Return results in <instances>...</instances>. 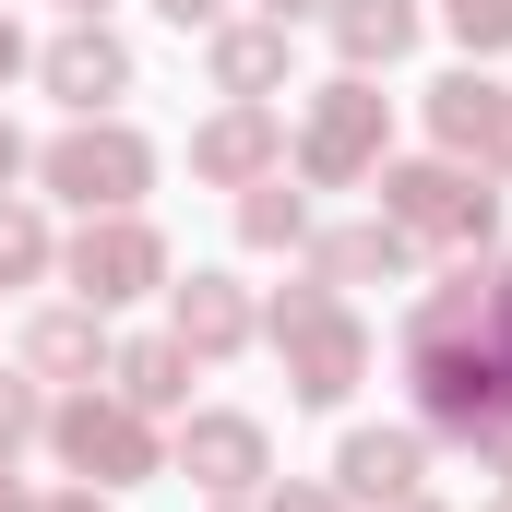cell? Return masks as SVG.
Listing matches in <instances>:
<instances>
[{"instance_id": "3957f363", "label": "cell", "mask_w": 512, "mask_h": 512, "mask_svg": "<svg viewBox=\"0 0 512 512\" xmlns=\"http://www.w3.org/2000/svg\"><path fill=\"white\" fill-rule=\"evenodd\" d=\"M346 477H358L370 501H405V477H417V453H405V441H358V453H346Z\"/></svg>"}, {"instance_id": "7a4b0ae2", "label": "cell", "mask_w": 512, "mask_h": 512, "mask_svg": "<svg viewBox=\"0 0 512 512\" xmlns=\"http://www.w3.org/2000/svg\"><path fill=\"white\" fill-rule=\"evenodd\" d=\"M441 131L477 143V155H512V108L489 96V84H453V96H441Z\"/></svg>"}, {"instance_id": "8fae6325", "label": "cell", "mask_w": 512, "mask_h": 512, "mask_svg": "<svg viewBox=\"0 0 512 512\" xmlns=\"http://www.w3.org/2000/svg\"><path fill=\"white\" fill-rule=\"evenodd\" d=\"M12 262H36V227H24V215H0V274H12Z\"/></svg>"}, {"instance_id": "8992f818", "label": "cell", "mask_w": 512, "mask_h": 512, "mask_svg": "<svg viewBox=\"0 0 512 512\" xmlns=\"http://www.w3.org/2000/svg\"><path fill=\"white\" fill-rule=\"evenodd\" d=\"M346 48H405V0H358V12H346Z\"/></svg>"}, {"instance_id": "5b68a950", "label": "cell", "mask_w": 512, "mask_h": 512, "mask_svg": "<svg viewBox=\"0 0 512 512\" xmlns=\"http://www.w3.org/2000/svg\"><path fill=\"white\" fill-rule=\"evenodd\" d=\"M60 84H72V96H108V84H120V48H108V36L60 48Z\"/></svg>"}, {"instance_id": "ba28073f", "label": "cell", "mask_w": 512, "mask_h": 512, "mask_svg": "<svg viewBox=\"0 0 512 512\" xmlns=\"http://www.w3.org/2000/svg\"><path fill=\"white\" fill-rule=\"evenodd\" d=\"M191 334L227 346V334H239V298H227V286H191Z\"/></svg>"}, {"instance_id": "5bb4252c", "label": "cell", "mask_w": 512, "mask_h": 512, "mask_svg": "<svg viewBox=\"0 0 512 512\" xmlns=\"http://www.w3.org/2000/svg\"><path fill=\"white\" fill-rule=\"evenodd\" d=\"M0 60H12V48H0Z\"/></svg>"}, {"instance_id": "277c9868", "label": "cell", "mask_w": 512, "mask_h": 512, "mask_svg": "<svg viewBox=\"0 0 512 512\" xmlns=\"http://www.w3.org/2000/svg\"><path fill=\"white\" fill-rule=\"evenodd\" d=\"M143 262H155V251H143V239H108V251L84 239V286H96V298H120V286H131V274H143Z\"/></svg>"}, {"instance_id": "7c38bea8", "label": "cell", "mask_w": 512, "mask_h": 512, "mask_svg": "<svg viewBox=\"0 0 512 512\" xmlns=\"http://www.w3.org/2000/svg\"><path fill=\"white\" fill-rule=\"evenodd\" d=\"M167 12H179V24H191V12H215V0H167Z\"/></svg>"}, {"instance_id": "52a82bcc", "label": "cell", "mask_w": 512, "mask_h": 512, "mask_svg": "<svg viewBox=\"0 0 512 512\" xmlns=\"http://www.w3.org/2000/svg\"><path fill=\"white\" fill-rule=\"evenodd\" d=\"M72 453H84V465H131V429L120 417H72Z\"/></svg>"}, {"instance_id": "4fadbf2b", "label": "cell", "mask_w": 512, "mask_h": 512, "mask_svg": "<svg viewBox=\"0 0 512 512\" xmlns=\"http://www.w3.org/2000/svg\"><path fill=\"white\" fill-rule=\"evenodd\" d=\"M274 12H298V0H274Z\"/></svg>"}, {"instance_id": "30bf717a", "label": "cell", "mask_w": 512, "mask_h": 512, "mask_svg": "<svg viewBox=\"0 0 512 512\" xmlns=\"http://www.w3.org/2000/svg\"><path fill=\"white\" fill-rule=\"evenodd\" d=\"M358 143H370V108H334V120H322V167H346Z\"/></svg>"}, {"instance_id": "9c48e42d", "label": "cell", "mask_w": 512, "mask_h": 512, "mask_svg": "<svg viewBox=\"0 0 512 512\" xmlns=\"http://www.w3.org/2000/svg\"><path fill=\"white\" fill-rule=\"evenodd\" d=\"M453 24H465L477 48H501V36H512V0H453Z\"/></svg>"}, {"instance_id": "6da1fadb", "label": "cell", "mask_w": 512, "mask_h": 512, "mask_svg": "<svg viewBox=\"0 0 512 512\" xmlns=\"http://www.w3.org/2000/svg\"><path fill=\"white\" fill-rule=\"evenodd\" d=\"M131 179H143L131 143H72V155H60V191H84V203H120Z\"/></svg>"}]
</instances>
